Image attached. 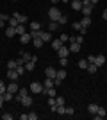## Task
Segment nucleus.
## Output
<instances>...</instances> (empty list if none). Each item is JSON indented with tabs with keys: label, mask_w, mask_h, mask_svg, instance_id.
<instances>
[{
	"label": "nucleus",
	"mask_w": 107,
	"mask_h": 120,
	"mask_svg": "<svg viewBox=\"0 0 107 120\" xmlns=\"http://www.w3.org/2000/svg\"><path fill=\"white\" fill-rule=\"evenodd\" d=\"M55 102H57V106H64V97H55Z\"/></svg>",
	"instance_id": "nucleus-38"
},
{
	"label": "nucleus",
	"mask_w": 107,
	"mask_h": 120,
	"mask_svg": "<svg viewBox=\"0 0 107 120\" xmlns=\"http://www.w3.org/2000/svg\"><path fill=\"white\" fill-rule=\"evenodd\" d=\"M18 77H20V75H18L16 70H9V72H7V79H9V81H16Z\"/></svg>",
	"instance_id": "nucleus-15"
},
{
	"label": "nucleus",
	"mask_w": 107,
	"mask_h": 120,
	"mask_svg": "<svg viewBox=\"0 0 107 120\" xmlns=\"http://www.w3.org/2000/svg\"><path fill=\"white\" fill-rule=\"evenodd\" d=\"M45 75H46V77H50V79H55L57 70L54 68V66H46V68H45Z\"/></svg>",
	"instance_id": "nucleus-3"
},
{
	"label": "nucleus",
	"mask_w": 107,
	"mask_h": 120,
	"mask_svg": "<svg viewBox=\"0 0 107 120\" xmlns=\"http://www.w3.org/2000/svg\"><path fill=\"white\" fill-rule=\"evenodd\" d=\"M71 27H73V29H75V30H79V32H80V29H82L80 22H73V23H71Z\"/></svg>",
	"instance_id": "nucleus-37"
},
{
	"label": "nucleus",
	"mask_w": 107,
	"mask_h": 120,
	"mask_svg": "<svg viewBox=\"0 0 107 120\" xmlns=\"http://www.w3.org/2000/svg\"><path fill=\"white\" fill-rule=\"evenodd\" d=\"M7 22H9V27H16V25H20L18 18H16V16H13V15L9 16V20H7Z\"/></svg>",
	"instance_id": "nucleus-17"
},
{
	"label": "nucleus",
	"mask_w": 107,
	"mask_h": 120,
	"mask_svg": "<svg viewBox=\"0 0 107 120\" xmlns=\"http://www.w3.org/2000/svg\"><path fill=\"white\" fill-rule=\"evenodd\" d=\"M14 29H16V34H18V36H21V34H25V25H23V23H20V25H16Z\"/></svg>",
	"instance_id": "nucleus-20"
},
{
	"label": "nucleus",
	"mask_w": 107,
	"mask_h": 120,
	"mask_svg": "<svg viewBox=\"0 0 107 120\" xmlns=\"http://www.w3.org/2000/svg\"><path fill=\"white\" fill-rule=\"evenodd\" d=\"M77 43H80V45H82V43H84V36H77Z\"/></svg>",
	"instance_id": "nucleus-47"
},
{
	"label": "nucleus",
	"mask_w": 107,
	"mask_h": 120,
	"mask_svg": "<svg viewBox=\"0 0 107 120\" xmlns=\"http://www.w3.org/2000/svg\"><path fill=\"white\" fill-rule=\"evenodd\" d=\"M5 91H7V86L4 84V81H0V93H2V95H4Z\"/></svg>",
	"instance_id": "nucleus-39"
},
{
	"label": "nucleus",
	"mask_w": 107,
	"mask_h": 120,
	"mask_svg": "<svg viewBox=\"0 0 107 120\" xmlns=\"http://www.w3.org/2000/svg\"><path fill=\"white\" fill-rule=\"evenodd\" d=\"M97 68H98V66L95 65V63H89V65H87V68H86V70L89 72V74H95V72H97Z\"/></svg>",
	"instance_id": "nucleus-27"
},
{
	"label": "nucleus",
	"mask_w": 107,
	"mask_h": 120,
	"mask_svg": "<svg viewBox=\"0 0 107 120\" xmlns=\"http://www.w3.org/2000/svg\"><path fill=\"white\" fill-rule=\"evenodd\" d=\"M73 113H75V108L68 106V108H66V115H73Z\"/></svg>",
	"instance_id": "nucleus-43"
},
{
	"label": "nucleus",
	"mask_w": 107,
	"mask_h": 120,
	"mask_svg": "<svg viewBox=\"0 0 107 120\" xmlns=\"http://www.w3.org/2000/svg\"><path fill=\"white\" fill-rule=\"evenodd\" d=\"M18 90H20V84H18L16 81H11V84L7 86V91H11V93H16Z\"/></svg>",
	"instance_id": "nucleus-6"
},
{
	"label": "nucleus",
	"mask_w": 107,
	"mask_h": 120,
	"mask_svg": "<svg viewBox=\"0 0 107 120\" xmlns=\"http://www.w3.org/2000/svg\"><path fill=\"white\" fill-rule=\"evenodd\" d=\"M105 115H107V111H105V108H100V106H98V109H97V113H95V118H105Z\"/></svg>",
	"instance_id": "nucleus-5"
},
{
	"label": "nucleus",
	"mask_w": 107,
	"mask_h": 120,
	"mask_svg": "<svg viewBox=\"0 0 107 120\" xmlns=\"http://www.w3.org/2000/svg\"><path fill=\"white\" fill-rule=\"evenodd\" d=\"M32 102H34V100H32V97H29V95L21 97V104L25 106V108H31V106H32Z\"/></svg>",
	"instance_id": "nucleus-9"
},
{
	"label": "nucleus",
	"mask_w": 107,
	"mask_h": 120,
	"mask_svg": "<svg viewBox=\"0 0 107 120\" xmlns=\"http://www.w3.org/2000/svg\"><path fill=\"white\" fill-rule=\"evenodd\" d=\"M16 72H18V75H23V74H25V66L18 65V66H16Z\"/></svg>",
	"instance_id": "nucleus-36"
},
{
	"label": "nucleus",
	"mask_w": 107,
	"mask_h": 120,
	"mask_svg": "<svg viewBox=\"0 0 107 120\" xmlns=\"http://www.w3.org/2000/svg\"><path fill=\"white\" fill-rule=\"evenodd\" d=\"M95 65L100 68V66L105 65V56H95Z\"/></svg>",
	"instance_id": "nucleus-7"
},
{
	"label": "nucleus",
	"mask_w": 107,
	"mask_h": 120,
	"mask_svg": "<svg viewBox=\"0 0 107 120\" xmlns=\"http://www.w3.org/2000/svg\"><path fill=\"white\" fill-rule=\"evenodd\" d=\"M61 15H62V13H61L59 9H57L55 5H52V7H50V11H48V16H50V22H57Z\"/></svg>",
	"instance_id": "nucleus-2"
},
{
	"label": "nucleus",
	"mask_w": 107,
	"mask_h": 120,
	"mask_svg": "<svg viewBox=\"0 0 107 120\" xmlns=\"http://www.w3.org/2000/svg\"><path fill=\"white\" fill-rule=\"evenodd\" d=\"M87 65H89V63H87V59H80V61H79V68H82V70H86Z\"/></svg>",
	"instance_id": "nucleus-32"
},
{
	"label": "nucleus",
	"mask_w": 107,
	"mask_h": 120,
	"mask_svg": "<svg viewBox=\"0 0 107 120\" xmlns=\"http://www.w3.org/2000/svg\"><path fill=\"white\" fill-rule=\"evenodd\" d=\"M64 77H66V70H57L55 79H61V81H64Z\"/></svg>",
	"instance_id": "nucleus-28"
},
{
	"label": "nucleus",
	"mask_w": 107,
	"mask_h": 120,
	"mask_svg": "<svg viewBox=\"0 0 107 120\" xmlns=\"http://www.w3.org/2000/svg\"><path fill=\"white\" fill-rule=\"evenodd\" d=\"M16 93H18L20 97H25V95H29V90H27V88H20V90L16 91Z\"/></svg>",
	"instance_id": "nucleus-34"
},
{
	"label": "nucleus",
	"mask_w": 107,
	"mask_h": 120,
	"mask_svg": "<svg viewBox=\"0 0 107 120\" xmlns=\"http://www.w3.org/2000/svg\"><path fill=\"white\" fill-rule=\"evenodd\" d=\"M31 41H32L31 32H25V34H21V36H20V43H31Z\"/></svg>",
	"instance_id": "nucleus-10"
},
{
	"label": "nucleus",
	"mask_w": 107,
	"mask_h": 120,
	"mask_svg": "<svg viewBox=\"0 0 107 120\" xmlns=\"http://www.w3.org/2000/svg\"><path fill=\"white\" fill-rule=\"evenodd\" d=\"M4 102H5V100H4V95H2V93H0V108H2V106H4Z\"/></svg>",
	"instance_id": "nucleus-50"
},
{
	"label": "nucleus",
	"mask_w": 107,
	"mask_h": 120,
	"mask_svg": "<svg viewBox=\"0 0 107 120\" xmlns=\"http://www.w3.org/2000/svg\"><path fill=\"white\" fill-rule=\"evenodd\" d=\"M80 25L84 27V29H87V27L91 25V16H84V18H82V22H80Z\"/></svg>",
	"instance_id": "nucleus-16"
},
{
	"label": "nucleus",
	"mask_w": 107,
	"mask_h": 120,
	"mask_svg": "<svg viewBox=\"0 0 107 120\" xmlns=\"http://www.w3.org/2000/svg\"><path fill=\"white\" fill-rule=\"evenodd\" d=\"M97 109H98L97 104H89V106H87V111H89L91 115H95V113H97Z\"/></svg>",
	"instance_id": "nucleus-30"
},
{
	"label": "nucleus",
	"mask_w": 107,
	"mask_h": 120,
	"mask_svg": "<svg viewBox=\"0 0 107 120\" xmlns=\"http://www.w3.org/2000/svg\"><path fill=\"white\" fill-rule=\"evenodd\" d=\"M66 22H68V16L66 15H61V16H59V20H57V23H59V25H64Z\"/></svg>",
	"instance_id": "nucleus-33"
},
{
	"label": "nucleus",
	"mask_w": 107,
	"mask_h": 120,
	"mask_svg": "<svg viewBox=\"0 0 107 120\" xmlns=\"http://www.w3.org/2000/svg\"><path fill=\"white\" fill-rule=\"evenodd\" d=\"M82 7H95V4L91 0H82Z\"/></svg>",
	"instance_id": "nucleus-35"
},
{
	"label": "nucleus",
	"mask_w": 107,
	"mask_h": 120,
	"mask_svg": "<svg viewBox=\"0 0 107 120\" xmlns=\"http://www.w3.org/2000/svg\"><path fill=\"white\" fill-rule=\"evenodd\" d=\"M9 16L11 15H4V13H0V22H7V20H9Z\"/></svg>",
	"instance_id": "nucleus-41"
},
{
	"label": "nucleus",
	"mask_w": 107,
	"mask_h": 120,
	"mask_svg": "<svg viewBox=\"0 0 107 120\" xmlns=\"http://www.w3.org/2000/svg\"><path fill=\"white\" fill-rule=\"evenodd\" d=\"M13 2H18V0H13Z\"/></svg>",
	"instance_id": "nucleus-56"
},
{
	"label": "nucleus",
	"mask_w": 107,
	"mask_h": 120,
	"mask_svg": "<svg viewBox=\"0 0 107 120\" xmlns=\"http://www.w3.org/2000/svg\"><path fill=\"white\" fill-rule=\"evenodd\" d=\"M55 113L57 115H66V106H57Z\"/></svg>",
	"instance_id": "nucleus-29"
},
{
	"label": "nucleus",
	"mask_w": 107,
	"mask_h": 120,
	"mask_svg": "<svg viewBox=\"0 0 107 120\" xmlns=\"http://www.w3.org/2000/svg\"><path fill=\"white\" fill-rule=\"evenodd\" d=\"M43 43H45V41L41 40L39 36H38V38H32V45H34L36 49H41V47H43Z\"/></svg>",
	"instance_id": "nucleus-12"
},
{
	"label": "nucleus",
	"mask_w": 107,
	"mask_h": 120,
	"mask_svg": "<svg viewBox=\"0 0 107 120\" xmlns=\"http://www.w3.org/2000/svg\"><path fill=\"white\" fill-rule=\"evenodd\" d=\"M5 36H7V38L16 36V29H14V27H7V29H5Z\"/></svg>",
	"instance_id": "nucleus-18"
},
{
	"label": "nucleus",
	"mask_w": 107,
	"mask_h": 120,
	"mask_svg": "<svg viewBox=\"0 0 107 120\" xmlns=\"http://www.w3.org/2000/svg\"><path fill=\"white\" fill-rule=\"evenodd\" d=\"M39 116H38V113H29V120H38Z\"/></svg>",
	"instance_id": "nucleus-44"
},
{
	"label": "nucleus",
	"mask_w": 107,
	"mask_h": 120,
	"mask_svg": "<svg viewBox=\"0 0 107 120\" xmlns=\"http://www.w3.org/2000/svg\"><path fill=\"white\" fill-rule=\"evenodd\" d=\"M61 47H62V41H61V40H54V41H52V49L55 50V52L61 49Z\"/></svg>",
	"instance_id": "nucleus-19"
},
{
	"label": "nucleus",
	"mask_w": 107,
	"mask_h": 120,
	"mask_svg": "<svg viewBox=\"0 0 107 120\" xmlns=\"http://www.w3.org/2000/svg\"><path fill=\"white\" fill-rule=\"evenodd\" d=\"M59 40H61L62 43H64V41H68V40H70V36H68V34H62L61 38H59Z\"/></svg>",
	"instance_id": "nucleus-46"
},
{
	"label": "nucleus",
	"mask_w": 107,
	"mask_h": 120,
	"mask_svg": "<svg viewBox=\"0 0 107 120\" xmlns=\"http://www.w3.org/2000/svg\"><path fill=\"white\" fill-rule=\"evenodd\" d=\"M61 2H68V0H61Z\"/></svg>",
	"instance_id": "nucleus-55"
},
{
	"label": "nucleus",
	"mask_w": 107,
	"mask_h": 120,
	"mask_svg": "<svg viewBox=\"0 0 107 120\" xmlns=\"http://www.w3.org/2000/svg\"><path fill=\"white\" fill-rule=\"evenodd\" d=\"M43 93H45V95H48V97H57L55 88H54V86H52V88H45V90H43Z\"/></svg>",
	"instance_id": "nucleus-13"
},
{
	"label": "nucleus",
	"mask_w": 107,
	"mask_h": 120,
	"mask_svg": "<svg viewBox=\"0 0 107 120\" xmlns=\"http://www.w3.org/2000/svg\"><path fill=\"white\" fill-rule=\"evenodd\" d=\"M43 90H45V86H43V82H31L29 84V91H32V93H43Z\"/></svg>",
	"instance_id": "nucleus-1"
},
{
	"label": "nucleus",
	"mask_w": 107,
	"mask_h": 120,
	"mask_svg": "<svg viewBox=\"0 0 107 120\" xmlns=\"http://www.w3.org/2000/svg\"><path fill=\"white\" fill-rule=\"evenodd\" d=\"M71 9L73 11H80L82 9V0H73V2H71Z\"/></svg>",
	"instance_id": "nucleus-11"
},
{
	"label": "nucleus",
	"mask_w": 107,
	"mask_h": 120,
	"mask_svg": "<svg viewBox=\"0 0 107 120\" xmlns=\"http://www.w3.org/2000/svg\"><path fill=\"white\" fill-rule=\"evenodd\" d=\"M39 38L43 41H52V32L50 30H39Z\"/></svg>",
	"instance_id": "nucleus-4"
},
{
	"label": "nucleus",
	"mask_w": 107,
	"mask_h": 120,
	"mask_svg": "<svg viewBox=\"0 0 107 120\" xmlns=\"http://www.w3.org/2000/svg\"><path fill=\"white\" fill-rule=\"evenodd\" d=\"M87 63H95V56H87Z\"/></svg>",
	"instance_id": "nucleus-49"
},
{
	"label": "nucleus",
	"mask_w": 107,
	"mask_h": 120,
	"mask_svg": "<svg viewBox=\"0 0 107 120\" xmlns=\"http://www.w3.org/2000/svg\"><path fill=\"white\" fill-rule=\"evenodd\" d=\"M21 59L25 61V63H27V61H31V54H27V52H21Z\"/></svg>",
	"instance_id": "nucleus-40"
},
{
	"label": "nucleus",
	"mask_w": 107,
	"mask_h": 120,
	"mask_svg": "<svg viewBox=\"0 0 107 120\" xmlns=\"http://www.w3.org/2000/svg\"><path fill=\"white\" fill-rule=\"evenodd\" d=\"M43 86H45V88H52V86H54V79H50V77H46V79L43 81Z\"/></svg>",
	"instance_id": "nucleus-25"
},
{
	"label": "nucleus",
	"mask_w": 107,
	"mask_h": 120,
	"mask_svg": "<svg viewBox=\"0 0 107 120\" xmlns=\"http://www.w3.org/2000/svg\"><path fill=\"white\" fill-rule=\"evenodd\" d=\"M20 120H29V115H20Z\"/></svg>",
	"instance_id": "nucleus-51"
},
{
	"label": "nucleus",
	"mask_w": 107,
	"mask_h": 120,
	"mask_svg": "<svg viewBox=\"0 0 107 120\" xmlns=\"http://www.w3.org/2000/svg\"><path fill=\"white\" fill-rule=\"evenodd\" d=\"M61 84H62L61 79H54V86H61Z\"/></svg>",
	"instance_id": "nucleus-48"
},
{
	"label": "nucleus",
	"mask_w": 107,
	"mask_h": 120,
	"mask_svg": "<svg viewBox=\"0 0 107 120\" xmlns=\"http://www.w3.org/2000/svg\"><path fill=\"white\" fill-rule=\"evenodd\" d=\"M16 66H18V61H14V59L7 61V68H9V70H16Z\"/></svg>",
	"instance_id": "nucleus-21"
},
{
	"label": "nucleus",
	"mask_w": 107,
	"mask_h": 120,
	"mask_svg": "<svg viewBox=\"0 0 107 120\" xmlns=\"http://www.w3.org/2000/svg\"><path fill=\"white\" fill-rule=\"evenodd\" d=\"M59 65H61L62 68H64V66L68 65V59H66V57H61V59H59Z\"/></svg>",
	"instance_id": "nucleus-42"
},
{
	"label": "nucleus",
	"mask_w": 107,
	"mask_h": 120,
	"mask_svg": "<svg viewBox=\"0 0 107 120\" xmlns=\"http://www.w3.org/2000/svg\"><path fill=\"white\" fill-rule=\"evenodd\" d=\"M34 66H36L34 61H27V63H25V70L27 72H32V70H34Z\"/></svg>",
	"instance_id": "nucleus-24"
},
{
	"label": "nucleus",
	"mask_w": 107,
	"mask_h": 120,
	"mask_svg": "<svg viewBox=\"0 0 107 120\" xmlns=\"http://www.w3.org/2000/svg\"><path fill=\"white\" fill-rule=\"evenodd\" d=\"M13 16H16L20 23H25V22H27V16H25V15H20V13H13Z\"/></svg>",
	"instance_id": "nucleus-22"
},
{
	"label": "nucleus",
	"mask_w": 107,
	"mask_h": 120,
	"mask_svg": "<svg viewBox=\"0 0 107 120\" xmlns=\"http://www.w3.org/2000/svg\"><path fill=\"white\" fill-rule=\"evenodd\" d=\"M57 2H61V0H52V4H54V5H55Z\"/></svg>",
	"instance_id": "nucleus-53"
},
{
	"label": "nucleus",
	"mask_w": 107,
	"mask_h": 120,
	"mask_svg": "<svg viewBox=\"0 0 107 120\" xmlns=\"http://www.w3.org/2000/svg\"><path fill=\"white\" fill-rule=\"evenodd\" d=\"M80 50V43H77V41H73V43H70V52H73V54H77Z\"/></svg>",
	"instance_id": "nucleus-14"
},
{
	"label": "nucleus",
	"mask_w": 107,
	"mask_h": 120,
	"mask_svg": "<svg viewBox=\"0 0 107 120\" xmlns=\"http://www.w3.org/2000/svg\"><path fill=\"white\" fill-rule=\"evenodd\" d=\"M91 2H93V4H95V5H97V2H98V0H91Z\"/></svg>",
	"instance_id": "nucleus-54"
},
{
	"label": "nucleus",
	"mask_w": 107,
	"mask_h": 120,
	"mask_svg": "<svg viewBox=\"0 0 107 120\" xmlns=\"http://www.w3.org/2000/svg\"><path fill=\"white\" fill-rule=\"evenodd\" d=\"M82 15L84 16H91V11H93V7H82Z\"/></svg>",
	"instance_id": "nucleus-31"
},
{
	"label": "nucleus",
	"mask_w": 107,
	"mask_h": 120,
	"mask_svg": "<svg viewBox=\"0 0 107 120\" xmlns=\"http://www.w3.org/2000/svg\"><path fill=\"white\" fill-rule=\"evenodd\" d=\"M57 54H59V57H68V54H70V49H68V47H64V45H62L61 49L57 50Z\"/></svg>",
	"instance_id": "nucleus-8"
},
{
	"label": "nucleus",
	"mask_w": 107,
	"mask_h": 120,
	"mask_svg": "<svg viewBox=\"0 0 107 120\" xmlns=\"http://www.w3.org/2000/svg\"><path fill=\"white\" fill-rule=\"evenodd\" d=\"M59 29V23H57V22H50V23H48V30H50V32H54V30H57Z\"/></svg>",
	"instance_id": "nucleus-26"
},
{
	"label": "nucleus",
	"mask_w": 107,
	"mask_h": 120,
	"mask_svg": "<svg viewBox=\"0 0 107 120\" xmlns=\"http://www.w3.org/2000/svg\"><path fill=\"white\" fill-rule=\"evenodd\" d=\"M31 30H41V22H31Z\"/></svg>",
	"instance_id": "nucleus-23"
},
{
	"label": "nucleus",
	"mask_w": 107,
	"mask_h": 120,
	"mask_svg": "<svg viewBox=\"0 0 107 120\" xmlns=\"http://www.w3.org/2000/svg\"><path fill=\"white\" fill-rule=\"evenodd\" d=\"M102 18H104V20H107V9H105V11L102 13Z\"/></svg>",
	"instance_id": "nucleus-52"
},
{
	"label": "nucleus",
	"mask_w": 107,
	"mask_h": 120,
	"mask_svg": "<svg viewBox=\"0 0 107 120\" xmlns=\"http://www.w3.org/2000/svg\"><path fill=\"white\" fill-rule=\"evenodd\" d=\"M2 118H4V120H13V115H11V113H4Z\"/></svg>",
	"instance_id": "nucleus-45"
}]
</instances>
